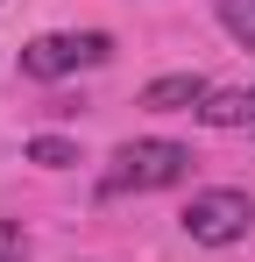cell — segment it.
Here are the masks:
<instances>
[{
    "label": "cell",
    "mask_w": 255,
    "mask_h": 262,
    "mask_svg": "<svg viewBox=\"0 0 255 262\" xmlns=\"http://www.w3.org/2000/svg\"><path fill=\"white\" fill-rule=\"evenodd\" d=\"M142 106H149V114H184V106L199 114V106H206V78H199V71H170V78H149V85H142Z\"/></svg>",
    "instance_id": "cell-4"
},
{
    "label": "cell",
    "mask_w": 255,
    "mask_h": 262,
    "mask_svg": "<svg viewBox=\"0 0 255 262\" xmlns=\"http://www.w3.org/2000/svg\"><path fill=\"white\" fill-rule=\"evenodd\" d=\"M29 163H42V170H64V163H78V149H71L64 135H36V142H29Z\"/></svg>",
    "instance_id": "cell-7"
},
{
    "label": "cell",
    "mask_w": 255,
    "mask_h": 262,
    "mask_svg": "<svg viewBox=\"0 0 255 262\" xmlns=\"http://www.w3.org/2000/svg\"><path fill=\"white\" fill-rule=\"evenodd\" d=\"M107 57H114V36H99V29H64V36H36V43L22 50V71H29V78H71V71L107 64Z\"/></svg>",
    "instance_id": "cell-3"
},
{
    "label": "cell",
    "mask_w": 255,
    "mask_h": 262,
    "mask_svg": "<svg viewBox=\"0 0 255 262\" xmlns=\"http://www.w3.org/2000/svg\"><path fill=\"white\" fill-rule=\"evenodd\" d=\"M220 29L241 50H255V0H220Z\"/></svg>",
    "instance_id": "cell-6"
},
{
    "label": "cell",
    "mask_w": 255,
    "mask_h": 262,
    "mask_svg": "<svg viewBox=\"0 0 255 262\" xmlns=\"http://www.w3.org/2000/svg\"><path fill=\"white\" fill-rule=\"evenodd\" d=\"M199 121H206V128H248L255 121V92H206Z\"/></svg>",
    "instance_id": "cell-5"
},
{
    "label": "cell",
    "mask_w": 255,
    "mask_h": 262,
    "mask_svg": "<svg viewBox=\"0 0 255 262\" xmlns=\"http://www.w3.org/2000/svg\"><path fill=\"white\" fill-rule=\"evenodd\" d=\"M184 177H192V149L149 135V142H121V149H114L99 191H107V199H128V191H163V184H184Z\"/></svg>",
    "instance_id": "cell-1"
},
{
    "label": "cell",
    "mask_w": 255,
    "mask_h": 262,
    "mask_svg": "<svg viewBox=\"0 0 255 262\" xmlns=\"http://www.w3.org/2000/svg\"><path fill=\"white\" fill-rule=\"evenodd\" d=\"M29 255V234H22V220H0V262H22Z\"/></svg>",
    "instance_id": "cell-8"
},
{
    "label": "cell",
    "mask_w": 255,
    "mask_h": 262,
    "mask_svg": "<svg viewBox=\"0 0 255 262\" xmlns=\"http://www.w3.org/2000/svg\"><path fill=\"white\" fill-rule=\"evenodd\" d=\"M177 220H184V234H192L199 248H234V241H248V227H255V199L234 191V184H213V191H199Z\"/></svg>",
    "instance_id": "cell-2"
}]
</instances>
